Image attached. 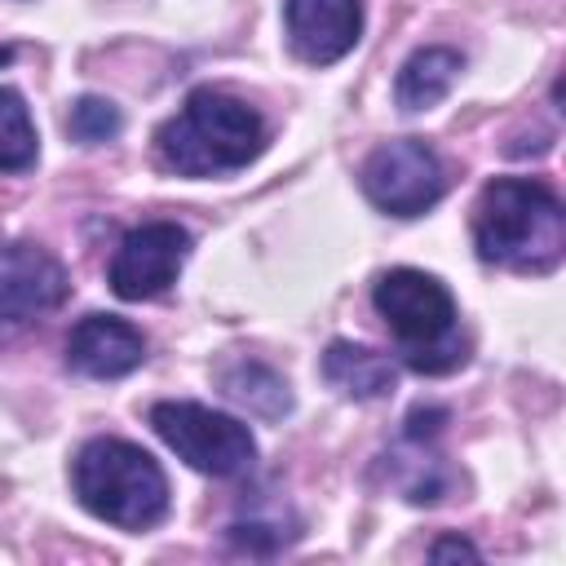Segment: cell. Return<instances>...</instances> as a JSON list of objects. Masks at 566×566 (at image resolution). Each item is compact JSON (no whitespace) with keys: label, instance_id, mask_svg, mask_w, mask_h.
<instances>
[{"label":"cell","instance_id":"1","mask_svg":"<svg viewBox=\"0 0 566 566\" xmlns=\"http://www.w3.org/2000/svg\"><path fill=\"white\" fill-rule=\"evenodd\" d=\"M473 248L491 265L509 270H553L566 248V212L562 199L522 177H500L478 195L473 208Z\"/></svg>","mask_w":566,"mask_h":566},{"label":"cell","instance_id":"2","mask_svg":"<svg viewBox=\"0 0 566 566\" xmlns=\"http://www.w3.org/2000/svg\"><path fill=\"white\" fill-rule=\"evenodd\" d=\"M159 159L172 172L186 177H217V172H234L243 164H252L265 146V119L221 93V88H195L186 97V106L159 128Z\"/></svg>","mask_w":566,"mask_h":566},{"label":"cell","instance_id":"3","mask_svg":"<svg viewBox=\"0 0 566 566\" xmlns=\"http://www.w3.org/2000/svg\"><path fill=\"white\" fill-rule=\"evenodd\" d=\"M80 504L124 531H146L168 513V478L150 451L124 438H93L71 464Z\"/></svg>","mask_w":566,"mask_h":566},{"label":"cell","instance_id":"4","mask_svg":"<svg viewBox=\"0 0 566 566\" xmlns=\"http://www.w3.org/2000/svg\"><path fill=\"white\" fill-rule=\"evenodd\" d=\"M371 301L389 332L402 340L407 367L433 376L464 363V345L455 336V301L433 274L411 265L385 270L371 287Z\"/></svg>","mask_w":566,"mask_h":566},{"label":"cell","instance_id":"5","mask_svg":"<svg viewBox=\"0 0 566 566\" xmlns=\"http://www.w3.org/2000/svg\"><path fill=\"white\" fill-rule=\"evenodd\" d=\"M155 433L199 473L212 478H243L256 460V438L243 420L212 411L203 402H155L150 407Z\"/></svg>","mask_w":566,"mask_h":566},{"label":"cell","instance_id":"6","mask_svg":"<svg viewBox=\"0 0 566 566\" xmlns=\"http://www.w3.org/2000/svg\"><path fill=\"white\" fill-rule=\"evenodd\" d=\"M363 195L389 212V217H420L429 212L442 190H447V168L438 159L433 146H424L420 137H398V142H385L376 146L367 159H363Z\"/></svg>","mask_w":566,"mask_h":566},{"label":"cell","instance_id":"7","mask_svg":"<svg viewBox=\"0 0 566 566\" xmlns=\"http://www.w3.org/2000/svg\"><path fill=\"white\" fill-rule=\"evenodd\" d=\"M190 256V230L177 221H146L128 230L111 256V287L124 301H150L168 292Z\"/></svg>","mask_w":566,"mask_h":566},{"label":"cell","instance_id":"8","mask_svg":"<svg viewBox=\"0 0 566 566\" xmlns=\"http://www.w3.org/2000/svg\"><path fill=\"white\" fill-rule=\"evenodd\" d=\"M66 270L35 243H0V327H22L66 301Z\"/></svg>","mask_w":566,"mask_h":566},{"label":"cell","instance_id":"9","mask_svg":"<svg viewBox=\"0 0 566 566\" xmlns=\"http://www.w3.org/2000/svg\"><path fill=\"white\" fill-rule=\"evenodd\" d=\"M292 53L310 66L340 62L363 35V4L358 0H287L283 4Z\"/></svg>","mask_w":566,"mask_h":566},{"label":"cell","instance_id":"10","mask_svg":"<svg viewBox=\"0 0 566 566\" xmlns=\"http://www.w3.org/2000/svg\"><path fill=\"white\" fill-rule=\"evenodd\" d=\"M146 358V340L137 327H128L124 318L115 314H88L71 327V340H66V363L80 371V376H93V380H115V376H128L133 367H142Z\"/></svg>","mask_w":566,"mask_h":566},{"label":"cell","instance_id":"11","mask_svg":"<svg viewBox=\"0 0 566 566\" xmlns=\"http://www.w3.org/2000/svg\"><path fill=\"white\" fill-rule=\"evenodd\" d=\"M323 376H327V385H336L349 398H385L398 380V367L367 345L332 340L323 354Z\"/></svg>","mask_w":566,"mask_h":566},{"label":"cell","instance_id":"12","mask_svg":"<svg viewBox=\"0 0 566 566\" xmlns=\"http://www.w3.org/2000/svg\"><path fill=\"white\" fill-rule=\"evenodd\" d=\"M455 75H460V53L455 49H442V44L416 49L398 71L394 97H398L402 111H429L451 93Z\"/></svg>","mask_w":566,"mask_h":566},{"label":"cell","instance_id":"13","mask_svg":"<svg viewBox=\"0 0 566 566\" xmlns=\"http://www.w3.org/2000/svg\"><path fill=\"white\" fill-rule=\"evenodd\" d=\"M221 394L230 402H239L248 416H261V420H279L287 407H292V394L283 385L279 371H270L265 363H252V358H239L230 367H221Z\"/></svg>","mask_w":566,"mask_h":566},{"label":"cell","instance_id":"14","mask_svg":"<svg viewBox=\"0 0 566 566\" xmlns=\"http://www.w3.org/2000/svg\"><path fill=\"white\" fill-rule=\"evenodd\" d=\"M35 164V124L22 93L0 88V172H22Z\"/></svg>","mask_w":566,"mask_h":566},{"label":"cell","instance_id":"15","mask_svg":"<svg viewBox=\"0 0 566 566\" xmlns=\"http://www.w3.org/2000/svg\"><path fill=\"white\" fill-rule=\"evenodd\" d=\"M416 451L411 455H394V486L411 500V504H433L447 491V473L442 460L424 451V438H407Z\"/></svg>","mask_w":566,"mask_h":566},{"label":"cell","instance_id":"16","mask_svg":"<svg viewBox=\"0 0 566 566\" xmlns=\"http://www.w3.org/2000/svg\"><path fill=\"white\" fill-rule=\"evenodd\" d=\"M66 128H71L75 142L102 146V142H111V137L119 133V111H115L106 97H80V102L71 106V115H66Z\"/></svg>","mask_w":566,"mask_h":566},{"label":"cell","instance_id":"17","mask_svg":"<svg viewBox=\"0 0 566 566\" xmlns=\"http://www.w3.org/2000/svg\"><path fill=\"white\" fill-rule=\"evenodd\" d=\"M230 539L248 553H274L283 548L287 539H296L292 526H283V513L279 517H261V513H248V517H234L230 522Z\"/></svg>","mask_w":566,"mask_h":566},{"label":"cell","instance_id":"18","mask_svg":"<svg viewBox=\"0 0 566 566\" xmlns=\"http://www.w3.org/2000/svg\"><path fill=\"white\" fill-rule=\"evenodd\" d=\"M429 557H433V562H447V557H469V562H478V548H473L469 539H460V535H442V539H433Z\"/></svg>","mask_w":566,"mask_h":566},{"label":"cell","instance_id":"19","mask_svg":"<svg viewBox=\"0 0 566 566\" xmlns=\"http://www.w3.org/2000/svg\"><path fill=\"white\" fill-rule=\"evenodd\" d=\"M9 57H13V53H9V49H0V62H9Z\"/></svg>","mask_w":566,"mask_h":566}]
</instances>
